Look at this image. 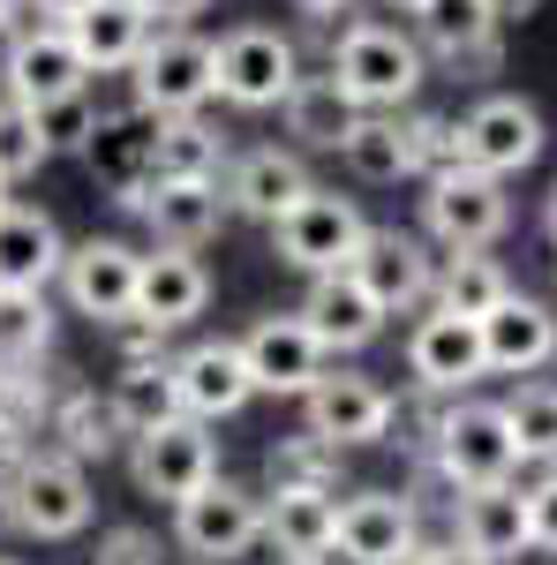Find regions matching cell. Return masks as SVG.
<instances>
[{
	"mask_svg": "<svg viewBox=\"0 0 557 565\" xmlns=\"http://www.w3.org/2000/svg\"><path fill=\"white\" fill-rule=\"evenodd\" d=\"M53 348V309L45 287H0V370H23Z\"/></svg>",
	"mask_w": 557,
	"mask_h": 565,
	"instance_id": "cell-36",
	"label": "cell"
},
{
	"mask_svg": "<svg viewBox=\"0 0 557 565\" xmlns=\"http://www.w3.org/2000/svg\"><path fill=\"white\" fill-rule=\"evenodd\" d=\"M129 84L143 114H204L218 98V45L196 39L189 23H159L129 61Z\"/></svg>",
	"mask_w": 557,
	"mask_h": 565,
	"instance_id": "cell-2",
	"label": "cell"
},
{
	"mask_svg": "<svg viewBox=\"0 0 557 565\" xmlns=\"http://www.w3.org/2000/svg\"><path fill=\"white\" fill-rule=\"evenodd\" d=\"M271 490L279 482H324L332 490V476H340V445H324L317 430H301V437H287V445H271Z\"/></svg>",
	"mask_w": 557,
	"mask_h": 565,
	"instance_id": "cell-40",
	"label": "cell"
},
{
	"mask_svg": "<svg viewBox=\"0 0 557 565\" xmlns=\"http://www.w3.org/2000/svg\"><path fill=\"white\" fill-rule=\"evenodd\" d=\"M279 114H287V136H294L301 151H340L346 136H354V121H362L354 90H346L332 68H324V76H301Z\"/></svg>",
	"mask_w": 557,
	"mask_h": 565,
	"instance_id": "cell-30",
	"label": "cell"
},
{
	"mask_svg": "<svg viewBox=\"0 0 557 565\" xmlns=\"http://www.w3.org/2000/svg\"><path fill=\"white\" fill-rule=\"evenodd\" d=\"M226 212L234 218H271L287 212L294 196H309L317 181H309V167H301V151H279V143H257V151H242V159H226Z\"/></svg>",
	"mask_w": 557,
	"mask_h": 565,
	"instance_id": "cell-22",
	"label": "cell"
},
{
	"mask_svg": "<svg viewBox=\"0 0 557 565\" xmlns=\"http://www.w3.org/2000/svg\"><path fill=\"white\" fill-rule=\"evenodd\" d=\"M392 423H399V399L377 377H362V370H324L317 385L301 392V430H317L324 445H340V452L385 445Z\"/></svg>",
	"mask_w": 557,
	"mask_h": 565,
	"instance_id": "cell-8",
	"label": "cell"
},
{
	"mask_svg": "<svg viewBox=\"0 0 557 565\" xmlns=\"http://www.w3.org/2000/svg\"><path fill=\"white\" fill-rule=\"evenodd\" d=\"M151 136H159V114H98V129H90L84 143V159H90V174L106 181L114 196H136L143 181H159L151 174Z\"/></svg>",
	"mask_w": 557,
	"mask_h": 565,
	"instance_id": "cell-28",
	"label": "cell"
},
{
	"mask_svg": "<svg viewBox=\"0 0 557 565\" xmlns=\"http://www.w3.org/2000/svg\"><path fill=\"white\" fill-rule=\"evenodd\" d=\"M301 84V45L271 23H242L218 39V98L242 114H271L287 106V90Z\"/></svg>",
	"mask_w": 557,
	"mask_h": 565,
	"instance_id": "cell-7",
	"label": "cell"
},
{
	"mask_svg": "<svg viewBox=\"0 0 557 565\" xmlns=\"http://www.w3.org/2000/svg\"><path fill=\"white\" fill-rule=\"evenodd\" d=\"M415 39L452 68H497V8L490 0H422Z\"/></svg>",
	"mask_w": 557,
	"mask_h": 565,
	"instance_id": "cell-26",
	"label": "cell"
},
{
	"mask_svg": "<svg viewBox=\"0 0 557 565\" xmlns=\"http://www.w3.org/2000/svg\"><path fill=\"white\" fill-rule=\"evenodd\" d=\"M90 68L76 39H68V23H45V31H8V68H0V84L8 98H23V106H39L53 90H76Z\"/></svg>",
	"mask_w": 557,
	"mask_h": 565,
	"instance_id": "cell-24",
	"label": "cell"
},
{
	"mask_svg": "<svg viewBox=\"0 0 557 565\" xmlns=\"http://www.w3.org/2000/svg\"><path fill=\"white\" fill-rule=\"evenodd\" d=\"M204 309H212V271H204V257L159 242V249L143 257V271H136V324H151V332L167 340L181 324H196Z\"/></svg>",
	"mask_w": 557,
	"mask_h": 565,
	"instance_id": "cell-19",
	"label": "cell"
},
{
	"mask_svg": "<svg viewBox=\"0 0 557 565\" xmlns=\"http://www.w3.org/2000/svg\"><path fill=\"white\" fill-rule=\"evenodd\" d=\"M407 565H482V558H468L460 543H452V551H422V543H415V558H407Z\"/></svg>",
	"mask_w": 557,
	"mask_h": 565,
	"instance_id": "cell-44",
	"label": "cell"
},
{
	"mask_svg": "<svg viewBox=\"0 0 557 565\" xmlns=\"http://www.w3.org/2000/svg\"><path fill=\"white\" fill-rule=\"evenodd\" d=\"M354 279L385 309H415V302H429V287H437V257H429L415 234H399V226H369L362 249H354Z\"/></svg>",
	"mask_w": 557,
	"mask_h": 565,
	"instance_id": "cell-23",
	"label": "cell"
},
{
	"mask_svg": "<svg viewBox=\"0 0 557 565\" xmlns=\"http://www.w3.org/2000/svg\"><path fill=\"white\" fill-rule=\"evenodd\" d=\"M490 8H497V23H519V15H535L543 0H490Z\"/></svg>",
	"mask_w": 557,
	"mask_h": 565,
	"instance_id": "cell-45",
	"label": "cell"
},
{
	"mask_svg": "<svg viewBox=\"0 0 557 565\" xmlns=\"http://www.w3.org/2000/svg\"><path fill=\"white\" fill-rule=\"evenodd\" d=\"M136 271H143V249H129V242H76L68 257H61V295H68V309L76 317H90V324H129L136 317Z\"/></svg>",
	"mask_w": 557,
	"mask_h": 565,
	"instance_id": "cell-12",
	"label": "cell"
},
{
	"mask_svg": "<svg viewBox=\"0 0 557 565\" xmlns=\"http://www.w3.org/2000/svg\"><path fill=\"white\" fill-rule=\"evenodd\" d=\"M0 452H8V430H0Z\"/></svg>",
	"mask_w": 557,
	"mask_h": 565,
	"instance_id": "cell-53",
	"label": "cell"
},
{
	"mask_svg": "<svg viewBox=\"0 0 557 565\" xmlns=\"http://www.w3.org/2000/svg\"><path fill=\"white\" fill-rule=\"evenodd\" d=\"M39 167H53V143L39 136V114L23 98H0V181H31Z\"/></svg>",
	"mask_w": 557,
	"mask_h": 565,
	"instance_id": "cell-38",
	"label": "cell"
},
{
	"mask_svg": "<svg viewBox=\"0 0 557 565\" xmlns=\"http://www.w3.org/2000/svg\"><path fill=\"white\" fill-rule=\"evenodd\" d=\"M129 476L143 498H167L181 505L196 482L218 476V445H212V423H196V415H173L159 430H136L129 445Z\"/></svg>",
	"mask_w": 557,
	"mask_h": 565,
	"instance_id": "cell-10",
	"label": "cell"
},
{
	"mask_svg": "<svg viewBox=\"0 0 557 565\" xmlns=\"http://www.w3.org/2000/svg\"><path fill=\"white\" fill-rule=\"evenodd\" d=\"M422 543L415 505L399 490H354L340 505V558L346 565H407Z\"/></svg>",
	"mask_w": 557,
	"mask_h": 565,
	"instance_id": "cell-21",
	"label": "cell"
},
{
	"mask_svg": "<svg viewBox=\"0 0 557 565\" xmlns=\"http://www.w3.org/2000/svg\"><path fill=\"white\" fill-rule=\"evenodd\" d=\"M53 437H61V452H76V460H106L129 423H121V407H114V392L98 399V392H68L61 407H53Z\"/></svg>",
	"mask_w": 557,
	"mask_h": 565,
	"instance_id": "cell-35",
	"label": "cell"
},
{
	"mask_svg": "<svg viewBox=\"0 0 557 565\" xmlns=\"http://www.w3.org/2000/svg\"><path fill=\"white\" fill-rule=\"evenodd\" d=\"M242 558H249V551H234V558H196V565H242Z\"/></svg>",
	"mask_w": 557,
	"mask_h": 565,
	"instance_id": "cell-50",
	"label": "cell"
},
{
	"mask_svg": "<svg viewBox=\"0 0 557 565\" xmlns=\"http://www.w3.org/2000/svg\"><path fill=\"white\" fill-rule=\"evenodd\" d=\"M15 15H23V0H0V39L15 31Z\"/></svg>",
	"mask_w": 557,
	"mask_h": 565,
	"instance_id": "cell-48",
	"label": "cell"
},
{
	"mask_svg": "<svg viewBox=\"0 0 557 565\" xmlns=\"http://www.w3.org/2000/svg\"><path fill=\"white\" fill-rule=\"evenodd\" d=\"M452 527H460V551L482 558V565H519L527 551H535V513H527V490H519L513 476L460 490Z\"/></svg>",
	"mask_w": 557,
	"mask_h": 565,
	"instance_id": "cell-15",
	"label": "cell"
},
{
	"mask_svg": "<svg viewBox=\"0 0 557 565\" xmlns=\"http://www.w3.org/2000/svg\"><path fill=\"white\" fill-rule=\"evenodd\" d=\"M8 505L15 527L39 535V543H68L90 527V476L76 452H23L15 476H8Z\"/></svg>",
	"mask_w": 557,
	"mask_h": 565,
	"instance_id": "cell-5",
	"label": "cell"
},
{
	"mask_svg": "<svg viewBox=\"0 0 557 565\" xmlns=\"http://www.w3.org/2000/svg\"><path fill=\"white\" fill-rule=\"evenodd\" d=\"M31 114H39V136L53 143V159H61V151H84L90 129H98V106H90V90H84V84H76V90H53V98H39Z\"/></svg>",
	"mask_w": 557,
	"mask_h": 565,
	"instance_id": "cell-39",
	"label": "cell"
},
{
	"mask_svg": "<svg viewBox=\"0 0 557 565\" xmlns=\"http://www.w3.org/2000/svg\"><path fill=\"white\" fill-rule=\"evenodd\" d=\"M264 543L279 565H332L340 551V498L324 482H279L264 498Z\"/></svg>",
	"mask_w": 557,
	"mask_h": 565,
	"instance_id": "cell-14",
	"label": "cell"
},
{
	"mask_svg": "<svg viewBox=\"0 0 557 565\" xmlns=\"http://www.w3.org/2000/svg\"><path fill=\"white\" fill-rule=\"evenodd\" d=\"M332 76L354 90L362 114H377V106H407V98L429 84V53H422L415 31L362 15V23H346L340 45H332Z\"/></svg>",
	"mask_w": 557,
	"mask_h": 565,
	"instance_id": "cell-1",
	"label": "cell"
},
{
	"mask_svg": "<svg viewBox=\"0 0 557 565\" xmlns=\"http://www.w3.org/2000/svg\"><path fill=\"white\" fill-rule=\"evenodd\" d=\"M151 8V23H189V15H204L212 0H143Z\"/></svg>",
	"mask_w": 557,
	"mask_h": 565,
	"instance_id": "cell-43",
	"label": "cell"
},
{
	"mask_svg": "<svg viewBox=\"0 0 557 565\" xmlns=\"http://www.w3.org/2000/svg\"><path fill=\"white\" fill-rule=\"evenodd\" d=\"M151 31H159V23H151L143 0H90L84 15H68V39H76L90 76H129V61L143 53Z\"/></svg>",
	"mask_w": 557,
	"mask_h": 565,
	"instance_id": "cell-27",
	"label": "cell"
},
{
	"mask_svg": "<svg viewBox=\"0 0 557 565\" xmlns=\"http://www.w3.org/2000/svg\"><path fill=\"white\" fill-rule=\"evenodd\" d=\"M362 234H369V218L354 212V196H332V189H309V196H294L287 212L271 218V257L287 264V271H340V264H354V249H362Z\"/></svg>",
	"mask_w": 557,
	"mask_h": 565,
	"instance_id": "cell-6",
	"label": "cell"
},
{
	"mask_svg": "<svg viewBox=\"0 0 557 565\" xmlns=\"http://www.w3.org/2000/svg\"><path fill=\"white\" fill-rule=\"evenodd\" d=\"M482 354H490V377H535L543 362H557V317L527 295H505L482 317Z\"/></svg>",
	"mask_w": 557,
	"mask_h": 565,
	"instance_id": "cell-25",
	"label": "cell"
},
{
	"mask_svg": "<svg viewBox=\"0 0 557 565\" xmlns=\"http://www.w3.org/2000/svg\"><path fill=\"white\" fill-rule=\"evenodd\" d=\"M39 8H45V15H53V23H68V15H84L90 0H39Z\"/></svg>",
	"mask_w": 557,
	"mask_h": 565,
	"instance_id": "cell-46",
	"label": "cell"
},
{
	"mask_svg": "<svg viewBox=\"0 0 557 565\" xmlns=\"http://www.w3.org/2000/svg\"><path fill=\"white\" fill-rule=\"evenodd\" d=\"M98 565H159V543H151L143 527H114V535L98 543Z\"/></svg>",
	"mask_w": 557,
	"mask_h": 565,
	"instance_id": "cell-41",
	"label": "cell"
},
{
	"mask_svg": "<svg viewBox=\"0 0 557 565\" xmlns=\"http://www.w3.org/2000/svg\"><path fill=\"white\" fill-rule=\"evenodd\" d=\"M543 143H550L543 106L519 98V90H490V98H474L468 114H460V159L490 167V174H519V167H535Z\"/></svg>",
	"mask_w": 557,
	"mask_h": 565,
	"instance_id": "cell-11",
	"label": "cell"
},
{
	"mask_svg": "<svg viewBox=\"0 0 557 565\" xmlns=\"http://www.w3.org/2000/svg\"><path fill=\"white\" fill-rule=\"evenodd\" d=\"M242 354H249V377H257V392H287V399H301V392L324 377V340L309 332V317L301 309H287V317H257L249 332H242Z\"/></svg>",
	"mask_w": 557,
	"mask_h": 565,
	"instance_id": "cell-18",
	"label": "cell"
},
{
	"mask_svg": "<svg viewBox=\"0 0 557 565\" xmlns=\"http://www.w3.org/2000/svg\"><path fill=\"white\" fill-rule=\"evenodd\" d=\"M218 167H226V136H218L204 114H159L151 174H167V181H218Z\"/></svg>",
	"mask_w": 557,
	"mask_h": 565,
	"instance_id": "cell-33",
	"label": "cell"
},
{
	"mask_svg": "<svg viewBox=\"0 0 557 565\" xmlns=\"http://www.w3.org/2000/svg\"><path fill=\"white\" fill-rule=\"evenodd\" d=\"M513 295V279H505V264L490 257V249H444L437 257V287H429V302L452 309V317H490V309Z\"/></svg>",
	"mask_w": 557,
	"mask_h": 565,
	"instance_id": "cell-32",
	"label": "cell"
},
{
	"mask_svg": "<svg viewBox=\"0 0 557 565\" xmlns=\"http://www.w3.org/2000/svg\"><path fill=\"white\" fill-rule=\"evenodd\" d=\"M346 174L354 181H415L422 174V151H415V121L399 114V106H377V114H362L354 136L340 143Z\"/></svg>",
	"mask_w": 557,
	"mask_h": 565,
	"instance_id": "cell-29",
	"label": "cell"
},
{
	"mask_svg": "<svg viewBox=\"0 0 557 565\" xmlns=\"http://www.w3.org/2000/svg\"><path fill=\"white\" fill-rule=\"evenodd\" d=\"M0 565H15V558H0Z\"/></svg>",
	"mask_w": 557,
	"mask_h": 565,
	"instance_id": "cell-54",
	"label": "cell"
},
{
	"mask_svg": "<svg viewBox=\"0 0 557 565\" xmlns=\"http://www.w3.org/2000/svg\"><path fill=\"white\" fill-rule=\"evenodd\" d=\"M527 513H535V551H550V558H557V468L527 490Z\"/></svg>",
	"mask_w": 557,
	"mask_h": 565,
	"instance_id": "cell-42",
	"label": "cell"
},
{
	"mask_svg": "<svg viewBox=\"0 0 557 565\" xmlns=\"http://www.w3.org/2000/svg\"><path fill=\"white\" fill-rule=\"evenodd\" d=\"M385 8H407V15H415V8H422V0H385Z\"/></svg>",
	"mask_w": 557,
	"mask_h": 565,
	"instance_id": "cell-51",
	"label": "cell"
},
{
	"mask_svg": "<svg viewBox=\"0 0 557 565\" xmlns=\"http://www.w3.org/2000/svg\"><path fill=\"white\" fill-rule=\"evenodd\" d=\"M407 377L437 399H460L474 377H490V354H482V324L452 317V309H429L422 324L407 332Z\"/></svg>",
	"mask_w": 557,
	"mask_h": 565,
	"instance_id": "cell-13",
	"label": "cell"
},
{
	"mask_svg": "<svg viewBox=\"0 0 557 565\" xmlns=\"http://www.w3.org/2000/svg\"><path fill=\"white\" fill-rule=\"evenodd\" d=\"M121 212H136L151 226V242H167V249H204L218 242V226H226V189L218 181H143L136 196H121Z\"/></svg>",
	"mask_w": 557,
	"mask_h": 565,
	"instance_id": "cell-16",
	"label": "cell"
},
{
	"mask_svg": "<svg viewBox=\"0 0 557 565\" xmlns=\"http://www.w3.org/2000/svg\"><path fill=\"white\" fill-rule=\"evenodd\" d=\"M543 226H550V242H557V189H550V204H543Z\"/></svg>",
	"mask_w": 557,
	"mask_h": 565,
	"instance_id": "cell-49",
	"label": "cell"
},
{
	"mask_svg": "<svg viewBox=\"0 0 557 565\" xmlns=\"http://www.w3.org/2000/svg\"><path fill=\"white\" fill-rule=\"evenodd\" d=\"M61 257H68V242L53 212H31V204L0 212V287H45V279H61Z\"/></svg>",
	"mask_w": 557,
	"mask_h": 565,
	"instance_id": "cell-31",
	"label": "cell"
},
{
	"mask_svg": "<svg viewBox=\"0 0 557 565\" xmlns=\"http://www.w3.org/2000/svg\"><path fill=\"white\" fill-rule=\"evenodd\" d=\"M505 423H513L519 460L557 468V385H519L513 399H505Z\"/></svg>",
	"mask_w": 557,
	"mask_h": 565,
	"instance_id": "cell-37",
	"label": "cell"
},
{
	"mask_svg": "<svg viewBox=\"0 0 557 565\" xmlns=\"http://www.w3.org/2000/svg\"><path fill=\"white\" fill-rule=\"evenodd\" d=\"M173 392H181V415H196V423H234V415L257 399V377H249L242 340H196L189 354H173Z\"/></svg>",
	"mask_w": 557,
	"mask_h": 565,
	"instance_id": "cell-17",
	"label": "cell"
},
{
	"mask_svg": "<svg viewBox=\"0 0 557 565\" xmlns=\"http://www.w3.org/2000/svg\"><path fill=\"white\" fill-rule=\"evenodd\" d=\"M301 317H309V332L324 340V354H362L377 332H385L392 309L354 279V264H340V271H317L309 279V295H301Z\"/></svg>",
	"mask_w": 557,
	"mask_h": 565,
	"instance_id": "cell-20",
	"label": "cell"
},
{
	"mask_svg": "<svg viewBox=\"0 0 557 565\" xmlns=\"http://www.w3.org/2000/svg\"><path fill=\"white\" fill-rule=\"evenodd\" d=\"M301 15H346V0H294Z\"/></svg>",
	"mask_w": 557,
	"mask_h": 565,
	"instance_id": "cell-47",
	"label": "cell"
},
{
	"mask_svg": "<svg viewBox=\"0 0 557 565\" xmlns=\"http://www.w3.org/2000/svg\"><path fill=\"white\" fill-rule=\"evenodd\" d=\"M429 460H437V476L452 482V490L519 476V445H513V423H505V399H452V407H437Z\"/></svg>",
	"mask_w": 557,
	"mask_h": 565,
	"instance_id": "cell-3",
	"label": "cell"
},
{
	"mask_svg": "<svg viewBox=\"0 0 557 565\" xmlns=\"http://www.w3.org/2000/svg\"><path fill=\"white\" fill-rule=\"evenodd\" d=\"M114 407H121L129 437H136V430H159V423H173V415H181L173 362H159V354H129V362H121V377H114Z\"/></svg>",
	"mask_w": 557,
	"mask_h": 565,
	"instance_id": "cell-34",
	"label": "cell"
},
{
	"mask_svg": "<svg viewBox=\"0 0 557 565\" xmlns=\"http://www.w3.org/2000/svg\"><path fill=\"white\" fill-rule=\"evenodd\" d=\"M173 535L189 558H234V551H257L264 543V498L242 482H196L181 505H173Z\"/></svg>",
	"mask_w": 557,
	"mask_h": 565,
	"instance_id": "cell-9",
	"label": "cell"
},
{
	"mask_svg": "<svg viewBox=\"0 0 557 565\" xmlns=\"http://www.w3.org/2000/svg\"><path fill=\"white\" fill-rule=\"evenodd\" d=\"M422 226L444 249H490V242L513 226L505 174H490V167H474V159H452V167L422 174Z\"/></svg>",
	"mask_w": 557,
	"mask_h": 565,
	"instance_id": "cell-4",
	"label": "cell"
},
{
	"mask_svg": "<svg viewBox=\"0 0 557 565\" xmlns=\"http://www.w3.org/2000/svg\"><path fill=\"white\" fill-rule=\"evenodd\" d=\"M8 204H15V196H8V181H0V212H8Z\"/></svg>",
	"mask_w": 557,
	"mask_h": 565,
	"instance_id": "cell-52",
	"label": "cell"
}]
</instances>
